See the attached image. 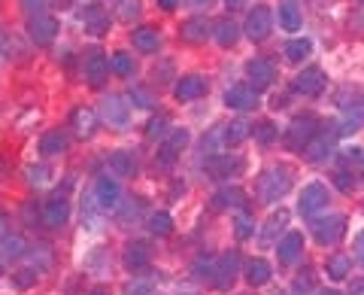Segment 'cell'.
<instances>
[{"label": "cell", "mask_w": 364, "mask_h": 295, "mask_svg": "<svg viewBox=\"0 0 364 295\" xmlns=\"http://www.w3.org/2000/svg\"><path fill=\"white\" fill-rule=\"evenodd\" d=\"M291 177H294V171L289 165H270L267 171H261L255 180V195L264 204L279 201L291 189Z\"/></svg>", "instance_id": "cell-1"}, {"label": "cell", "mask_w": 364, "mask_h": 295, "mask_svg": "<svg viewBox=\"0 0 364 295\" xmlns=\"http://www.w3.org/2000/svg\"><path fill=\"white\" fill-rule=\"evenodd\" d=\"M313 237L322 247H334L340 244V237L346 234V217L343 213H331V217H322V219H313Z\"/></svg>", "instance_id": "cell-2"}, {"label": "cell", "mask_w": 364, "mask_h": 295, "mask_svg": "<svg viewBox=\"0 0 364 295\" xmlns=\"http://www.w3.org/2000/svg\"><path fill=\"white\" fill-rule=\"evenodd\" d=\"M316 125H318V119L310 116V113H306V116L291 119V125L286 128V146H289V150H301L304 152V146L318 134Z\"/></svg>", "instance_id": "cell-3"}, {"label": "cell", "mask_w": 364, "mask_h": 295, "mask_svg": "<svg viewBox=\"0 0 364 295\" xmlns=\"http://www.w3.org/2000/svg\"><path fill=\"white\" fill-rule=\"evenodd\" d=\"M237 274H240V253L231 249V253H225L215 259V271H213V286L215 289H231Z\"/></svg>", "instance_id": "cell-4"}, {"label": "cell", "mask_w": 364, "mask_h": 295, "mask_svg": "<svg viewBox=\"0 0 364 295\" xmlns=\"http://www.w3.org/2000/svg\"><path fill=\"white\" fill-rule=\"evenodd\" d=\"M243 31H246V37L252 43H264L270 37V31H273V9L270 6H255L252 13H249V19H246Z\"/></svg>", "instance_id": "cell-5"}, {"label": "cell", "mask_w": 364, "mask_h": 295, "mask_svg": "<svg viewBox=\"0 0 364 295\" xmlns=\"http://www.w3.org/2000/svg\"><path fill=\"white\" fill-rule=\"evenodd\" d=\"M58 19L49 16V13H43V16H31L28 19V33H31V40L37 43V46H49V43H55V37H58Z\"/></svg>", "instance_id": "cell-6"}, {"label": "cell", "mask_w": 364, "mask_h": 295, "mask_svg": "<svg viewBox=\"0 0 364 295\" xmlns=\"http://www.w3.org/2000/svg\"><path fill=\"white\" fill-rule=\"evenodd\" d=\"M207 174L213 177V180H225V177H237V174H243V167H246V162L240 155H222V152H215V155H210L207 158Z\"/></svg>", "instance_id": "cell-7"}, {"label": "cell", "mask_w": 364, "mask_h": 295, "mask_svg": "<svg viewBox=\"0 0 364 295\" xmlns=\"http://www.w3.org/2000/svg\"><path fill=\"white\" fill-rule=\"evenodd\" d=\"M291 88L304 98H316L325 88V71L322 67H304V71L291 79Z\"/></svg>", "instance_id": "cell-8"}, {"label": "cell", "mask_w": 364, "mask_h": 295, "mask_svg": "<svg viewBox=\"0 0 364 295\" xmlns=\"http://www.w3.org/2000/svg\"><path fill=\"white\" fill-rule=\"evenodd\" d=\"M122 262H124V268H128L131 274H140V271H146V268H149V262H152L149 244H146V241H131V244H124Z\"/></svg>", "instance_id": "cell-9"}, {"label": "cell", "mask_w": 364, "mask_h": 295, "mask_svg": "<svg viewBox=\"0 0 364 295\" xmlns=\"http://www.w3.org/2000/svg\"><path fill=\"white\" fill-rule=\"evenodd\" d=\"M322 207H328V189H325L322 183H310V186H304L301 201H298L301 217H313V213H318Z\"/></svg>", "instance_id": "cell-10"}, {"label": "cell", "mask_w": 364, "mask_h": 295, "mask_svg": "<svg viewBox=\"0 0 364 295\" xmlns=\"http://www.w3.org/2000/svg\"><path fill=\"white\" fill-rule=\"evenodd\" d=\"M95 201L100 210H116L122 204V189L112 177H100L97 186H95Z\"/></svg>", "instance_id": "cell-11"}, {"label": "cell", "mask_w": 364, "mask_h": 295, "mask_svg": "<svg viewBox=\"0 0 364 295\" xmlns=\"http://www.w3.org/2000/svg\"><path fill=\"white\" fill-rule=\"evenodd\" d=\"M173 95H176V100H198V98L207 95V79L200 73L179 76V83L173 86Z\"/></svg>", "instance_id": "cell-12"}, {"label": "cell", "mask_w": 364, "mask_h": 295, "mask_svg": "<svg viewBox=\"0 0 364 295\" xmlns=\"http://www.w3.org/2000/svg\"><path fill=\"white\" fill-rule=\"evenodd\" d=\"M246 76L252 79V88L258 92V88H267L277 79V67L267 58H252V61H246Z\"/></svg>", "instance_id": "cell-13"}, {"label": "cell", "mask_w": 364, "mask_h": 295, "mask_svg": "<svg viewBox=\"0 0 364 295\" xmlns=\"http://www.w3.org/2000/svg\"><path fill=\"white\" fill-rule=\"evenodd\" d=\"M225 104L231 110H255L258 107V92L252 86H231L225 92Z\"/></svg>", "instance_id": "cell-14"}, {"label": "cell", "mask_w": 364, "mask_h": 295, "mask_svg": "<svg viewBox=\"0 0 364 295\" xmlns=\"http://www.w3.org/2000/svg\"><path fill=\"white\" fill-rule=\"evenodd\" d=\"M215 210H246V192L240 186H225L213 195Z\"/></svg>", "instance_id": "cell-15"}, {"label": "cell", "mask_w": 364, "mask_h": 295, "mask_svg": "<svg viewBox=\"0 0 364 295\" xmlns=\"http://www.w3.org/2000/svg\"><path fill=\"white\" fill-rule=\"evenodd\" d=\"M107 76H109V58H107L104 52H91L88 61H85V79H88V86L100 88V86L107 83Z\"/></svg>", "instance_id": "cell-16"}, {"label": "cell", "mask_w": 364, "mask_h": 295, "mask_svg": "<svg viewBox=\"0 0 364 295\" xmlns=\"http://www.w3.org/2000/svg\"><path fill=\"white\" fill-rule=\"evenodd\" d=\"M67 219H70V201L67 198H52L49 204H46V210H43V222L49 225V229L58 232L61 225H67Z\"/></svg>", "instance_id": "cell-17"}, {"label": "cell", "mask_w": 364, "mask_h": 295, "mask_svg": "<svg viewBox=\"0 0 364 295\" xmlns=\"http://www.w3.org/2000/svg\"><path fill=\"white\" fill-rule=\"evenodd\" d=\"M301 253H304V234H301V232H289V234L277 244V256H279L282 265H294Z\"/></svg>", "instance_id": "cell-18"}, {"label": "cell", "mask_w": 364, "mask_h": 295, "mask_svg": "<svg viewBox=\"0 0 364 295\" xmlns=\"http://www.w3.org/2000/svg\"><path fill=\"white\" fill-rule=\"evenodd\" d=\"M331 155H334V138H328V134H322V131H318L316 138L304 146L306 162H328Z\"/></svg>", "instance_id": "cell-19"}, {"label": "cell", "mask_w": 364, "mask_h": 295, "mask_svg": "<svg viewBox=\"0 0 364 295\" xmlns=\"http://www.w3.org/2000/svg\"><path fill=\"white\" fill-rule=\"evenodd\" d=\"M361 128H364V104H349L343 119H340V125H337V134L340 138H349V134H355Z\"/></svg>", "instance_id": "cell-20"}, {"label": "cell", "mask_w": 364, "mask_h": 295, "mask_svg": "<svg viewBox=\"0 0 364 295\" xmlns=\"http://www.w3.org/2000/svg\"><path fill=\"white\" fill-rule=\"evenodd\" d=\"M128 113H131V104H124L119 95H109V98L104 100V119H107L109 125H116V128L128 125Z\"/></svg>", "instance_id": "cell-21"}, {"label": "cell", "mask_w": 364, "mask_h": 295, "mask_svg": "<svg viewBox=\"0 0 364 295\" xmlns=\"http://www.w3.org/2000/svg\"><path fill=\"white\" fill-rule=\"evenodd\" d=\"M82 21H85V31H88V33H95V37H100V33H107V31H109V13H107L104 6H97V4L85 9Z\"/></svg>", "instance_id": "cell-22"}, {"label": "cell", "mask_w": 364, "mask_h": 295, "mask_svg": "<svg viewBox=\"0 0 364 295\" xmlns=\"http://www.w3.org/2000/svg\"><path fill=\"white\" fill-rule=\"evenodd\" d=\"M213 37H215V43H219V46L231 49L234 43L240 40V28H237L234 19H219V21L213 25Z\"/></svg>", "instance_id": "cell-23"}, {"label": "cell", "mask_w": 364, "mask_h": 295, "mask_svg": "<svg viewBox=\"0 0 364 295\" xmlns=\"http://www.w3.org/2000/svg\"><path fill=\"white\" fill-rule=\"evenodd\" d=\"M273 277V268L267 259H249L246 262V283L249 286H264V283H270Z\"/></svg>", "instance_id": "cell-24"}, {"label": "cell", "mask_w": 364, "mask_h": 295, "mask_svg": "<svg viewBox=\"0 0 364 295\" xmlns=\"http://www.w3.org/2000/svg\"><path fill=\"white\" fill-rule=\"evenodd\" d=\"M210 33H213V31H210V25H207V19H188L186 25L179 28V37L186 40V43H195V46H198V43H207Z\"/></svg>", "instance_id": "cell-25"}, {"label": "cell", "mask_w": 364, "mask_h": 295, "mask_svg": "<svg viewBox=\"0 0 364 295\" xmlns=\"http://www.w3.org/2000/svg\"><path fill=\"white\" fill-rule=\"evenodd\" d=\"M95 122H97V116H95V110H88V107H76L70 116V125L79 138H91V134H95Z\"/></svg>", "instance_id": "cell-26"}, {"label": "cell", "mask_w": 364, "mask_h": 295, "mask_svg": "<svg viewBox=\"0 0 364 295\" xmlns=\"http://www.w3.org/2000/svg\"><path fill=\"white\" fill-rule=\"evenodd\" d=\"M279 28L298 31L301 28V6L298 0H279Z\"/></svg>", "instance_id": "cell-27"}, {"label": "cell", "mask_w": 364, "mask_h": 295, "mask_svg": "<svg viewBox=\"0 0 364 295\" xmlns=\"http://www.w3.org/2000/svg\"><path fill=\"white\" fill-rule=\"evenodd\" d=\"M289 225V210H279V213H273V217L267 219V225H264V232H261V244L264 247H270V244H279L277 241V234L282 232Z\"/></svg>", "instance_id": "cell-28"}, {"label": "cell", "mask_w": 364, "mask_h": 295, "mask_svg": "<svg viewBox=\"0 0 364 295\" xmlns=\"http://www.w3.org/2000/svg\"><path fill=\"white\" fill-rule=\"evenodd\" d=\"M109 171H112V177H134V174H136L134 155L124 152V150L112 152V155H109Z\"/></svg>", "instance_id": "cell-29"}, {"label": "cell", "mask_w": 364, "mask_h": 295, "mask_svg": "<svg viewBox=\"0 0 364 295\" xmlns=\"http://www.w3.org/2000/svg\"><path fill=\"white\" fill-rule=\"evenodd\" d=\"M249 134H252V125L249 122H243V119H237V122H231V125H225V131H222V140H225V146H240Z\"/></svg>", "instance_id": "cell-30"}, {"label": "cell", "mask_w": 364, "mask_h": 295, "mask_svg": "<svg viewBox=\"0 0 364 295\" xmlns=\"http://www.w3.org/2000/svg\"><path fill=\"white\" fill-rule=\"evenodd\" d=\"M67 150V134L64 131H46L43 138H40V152L43 155H58V152H64Z\"/></svg>", "instance_id": "cell-31"}, {"label": "cell", "mask_w": 364, "mask_h": 295, "mask_svg": "<svg viewBox=\"0 0 364 295\" xmlns=\"http://www.w3.org/2000/svg\"><path fill=\"white\" fill-rule=\"evenodd\" d=\"M131 40H134V49H140V52H158V31L149 28V25L136 28L131 33Z\"/></svg>", "instance_id": "cell-32"}, {"label": "cell", "mask_w": 364, "mask_h": 295, "mask_svg": "<svg viewBox=\"0 0 364 295\" xmlns=\"http://www.w3.org/2000/svg\"><path fill=\"white\" fill-rule=\"evenodd\" d=\"M325 271H328V277H331V280H346V277H349V271H352L349 256H343V253H334V256H328Z\"/></svg>", "instance_id": "cell-33"}, {"label": "cell", "mask_w": 364, "mask_h": 295, "mask_svg": "<svg viewBox=\"0 0 364 295\" xmlns=\"http://www.w3.org/2000/svg\"><path fill=\"white\" fill-rule=\"evenodd\" d=\"M282 52H286V58H289L291 64H301V61L306 58V55L313 52V43L306 40V37H298V40H289V43H286V49H282Z\"/></svg>", "instance_id": "cell-34"}, {"label": "cell", "mask_w": 364, "mask_h": 295, "mask_svg": "<svg viewBox=\"0 0 364 295\" xmlns=\"http://www.w3.org/2000/svg\"><path fill=\"white\" fill-rule=\"evenodd\" d=\"M109 71L112 73H119V76H134V71H136V64H134V55H128V52H112V58H109Z\"/></svg>", "instance_id": "cell-35"}, {"label": "cell", "mask_w": 364, "mask_h": 295, "mask_svg": "<svg viewBox=\"0 0 364 295\" xmlns=\"http://www.w3.org/2000/svg\"><path fill=\"white\" fill-rule=\"evenodd\" d=\"M140 210H143V201L131 198V201H122V204H119V207H116V217H119L122 225H131V222L140 219Z\"/></svg>", "instance_id": "cell-36"}, {"label": "cell", "mask_w": 364, "mask_h": 295, "mask_svg": "<svg viewBox=\"0 0 364 295\" xmlns=\"http://www.w3.org/2000/svg\"><path fill=\"white\" fill-rule=\"evenodd\" d=\"M149 232L158 234V237H167L170 232H173V217H170V213H164V210L152 213V217H149Z\"/></svg>", "instance_id": "cell-37"}, {"label": "cell", "mask_w": 364, "mask_h": 295, "mask_svg": "<svg viewBox=\"0 0 364 295\" xmlns=\"http://www.w3.org/2000/svg\"><path fill=\"white\" fill-rule=\"evenodd\" d=\"M170 134V119L167 116H155L149 125H146V138L149 140H161Z\"/></svg>", "instance_id": "cell-38"}, {"label": "cell", "mask_w": 364, "mask_h": 295, "mask_svg": "<svg viewBox=\"0 0 364 295\" xmlns=\"http://www.w3.org/2000/svg\"><path fill=\"white\" fill-rule=\"evenodd\" d=\"M252 134L258 143H273L277 140V125H273L270 119H261L258 125H252Z\"/></svg>", "instance_id": "cell-39"}, {"label": "cell", "mask_w": 364, "mask_h": 295, "mask_svg": "<svg viewBox=\"0 0 364 295\" xmlns=\"http://www.w3.org/2000/svg\"><path fill=\"white\" fill-rule=\"evenodd\" d=\"M186 143H188V131L186 128H173V131L167 134V140H164V146H170L173 152H179Z\"/></svg>", "instance_id": "cell-40"}, {"label": "cell", "mask_w": 364, "mask_h": 295, "mask_svg": "<svg viewBox=\"0 0 364 295\" xmlns=\"http://www.w3.org/2000/svg\"><path fill=\"white\" fill-rule=\"evenodd\" d=\"M13 283H16L18 289H31L33 283H37V274H33L31 268H18L16 274H13Z\"/></svg>", "instance_id": "cell-41"}, {"label": "cell", "mask_w": 364, "mask_h": 295, "mask_svg": "<svg viewBox=\"0 0 364 295\" xmlns=\"http://www.w3.org/2000/svg\"><path fill=\"white\" fill-rule=\"evenodd\" d=\"M21 6L28 16H43L49 6H55V0H21Z\"/></svg>", "instance_id": "cell-42"}, {"label": "cell", "mask_w": 364, "mask_h": 295, "mask_svg": "<svg viewBox=\"0 0 364 295\" xmlns=\"http://www.w3.org/2000/svg\"><path fill=\"white\" fill-rule=\"evenodd\" d=\"M82 222L88 225V229H97V222H100V207H97V201H95V204H85V207H82Z\"/></svg>", "instance_id": "cell-43"}, {"label": "cell", "mask_w": 364, "mask_h": 295, "mask_svg": "<svg viewBox=\"0 0 364 295\" xmlns=\"http://www.w3.org/2000/svg\"><path fill=\"white\" fill-rule=\"evenodd\" d=\"M4 249H6V256H9V259H13V256H21V253H25V241H21L18 234L4 237Z\"/></svg>", "instance_id": "cell-44"}, {"label": "cell", "mask_w": 364, "mask_h": 295, "mask_svg": "<svg viewBox=\"0 0 364 295\" xmlns=\"http://www.w3.org/2000/svg\"><path fill=\"white\" fill-rule=\"evenodd\" d=\"M234 232H237V237H240V241H246V237L252 234V219H249L243 210H240V217H237V222H234Z\"/></svg>", "instance_id": "cell-45"}, {"label": "cell", "mask_w": 364, "mask_h": 295, "mask_svg": "<svg viewBox=\"0 0 364 295\" xmlns=\"http://www.w3.org/2000/svg\"><path fill=\"white\" fill-rule=\"evenodd\" d=\"M316 286V277H313V271H301V277L294 280V292H310Z\"/></svg>", "instance_id": "cell-46"}, {"label": "cell", "mask_w": 364, "mask_h": 295, "mask_svg": "<svg viewBox=\"0 0 364 295\" xmlns=\"http://www.w3.org/2000/svg\"><path fill=\"white\" fill-rule=\"evenodd\" d=\"M119 16L122 19H134L136 13H140V0H119Z\"/></svg>", "instance_id": "cell-47"}, {"label": "cell", "mask_w": 364, "mask_h": 295, "mask_svg": "<svg viewBox=\"0 0 364 295\" xmlns=\"http://www.w3.org/2000/svg\"><path fill=\"white\" fill-rule=\"evenodd\" d=\"M28 177H31V183H46V180H49V167L46 165H31Z\"/></svg>", "instance_id": "cell-48"}, {"label": "cell", "mask_w": 364, "mask_h": 295, "mask_svg": "<svg viewBox=\"0 0 364 295\" xmlns=\"http://www.w3.org/2000/svg\"><path fill=\"white\" fill-rule=\"evenodd\" d=\"M131 100H134L136 107H143V110L155 104V100H152V95H149V92H143V88H134V92H131Z\"/></svg>", "instance_id": "cell-49"}, {"label": "cell", "mask_w": 364, "mask_h": 295, "mask_svg": "<svg viewBox=\"0 0 364 295\" xmlns=\"http://www.w3.org/2000/svg\"><path fill=\"white\" fill-rule=\"evenodd\" d=\"M334 183H337L340 192H352V189H355V180H352L346 171H337L334 174Z\"/></svg>", "instance_id": "cell-50"}, {"label": "cell", "mask_w": 364, "mask_h": 295, "mask_svg": "<svg viewBox=\"0 0 364 295\" xmlns=\"http://www.w3.org/2000/svg\"><path fill=\"white\" fill-rule=\"evenodd\" d=\"M124 295H149V283H134V286L124 289Z\"/></svg>", "instance_id": "cell-51"}, {"label": "cell", "mask_w": 364, "mask_h": 295, "mask_svg": "<svg viewBox=\"0 0 364 295\" xmlns=\"http://www.w3.org/2000/svg\"><path fill=\"white\" fill-rule=\"evenodd\" d=\"M186 4H188L191 9H210V6H213V0H186Z\"/></svg>", "instance_id": "cell-52"}, {"label": "cell", "mask_w": 364, "mask_h": 295, "mask_svg": "<svg viewBox=\"0 0 364 295\" xmlns=\"http://www.w3.org/2000/svg\"><path fill=\"white\" fill-rule=\"evenodd\" d=\"M355 249H358V253H355V256H358V262L364 265V234H361L358 241H355Z\"/></svg>", "instance_id": "cell-53"}, {"label": "cell", "mask_w": 364, "mask_h": 295, "mask_svg": "<svg viewBox=\"0 0 364 295\" xmlns=\"http://www.w3.org/2000/svg\"><path fill=\"white\" fill-rule=\"evenodd\" d=\"M158 6L167 9V13H170V9H176V6H179V0H158Z\"/></svg>", "instance_id": "cell-54"}, {"label": "cell", "mask_w": 364, "mask_h": 295, "mask_svg": "<svg viewBox=\"0 0 364 295\" xmlns=\"http://www.w3.org/2000/svg\"><path fill=\"white\" fill-rule=\"evenodd\" d=\"M225 6H228V9H243L246 0H225Z\"/></svg>", "instance_id": "cell-55"}, {"label": "cell", "mask_w": 364, "mask_h": 295, "mask_svg": "<svg viewBox=\"0 0 364 295\" xmlns=\"http://www.w3.org/2000/svg\"><path fill=\"white\" fill-rule=\"evenodd\" d=\"M273 110H282V107H286V95H277V98H273V104H270Z\"/></svg>", "instance_id": "cell-56"}, {"label": "cell", "mask_w": 364, "mask_h": 295, "mask_svg": "<svg viewBox=\"0 0 364 295\" xmlns=\"http://www.w3.org/2000/svg\"><path fill=\"white\" fill-rule=\"evenodd\" d=\"M85 295H109V289L107 286H95V289H88Z\"/></svg>", "instance_id": "cell-57"}, {"label": "cell", "mask_w": 364, "mask_h": 295, "mask_svg": "<svg viewBox=\"0 0 364 295\" xmlns=\"http://www.w3.org/2000/svg\"><path fill=\"white\" fill-rule=\"evenodd\" d=\"M352 295H364V280H358V283H352Z\"/></svg>", "instance_id": "cell-58"}, {"label": "cell", "mask_w": 364, "mask_h": 295, "mask_svg": "<svg viewBox=\"0 0 364 295\" xmlns=\"http://www.w3.org/2000/svg\"><path fill=\"white\" fill-rule=\"evenodd\" d=\"M4 225H6V213L0 210V234H4Z\"/></svg>", "instance_id": "cell-59"}, {"label": "cell", "mask_w": 364, "mask_h": 295, "mask_svg": "<svg viewBox=\"0 0 364 295\" xmlns=\"http://www.w3.org/2000/svg\"><path fill=\"white\" fill-rule=\"evenodd\" d=\"M318 295H340V292H328V289H325V292H318Z\"/></svg>", "instance_id": "cell-60"}, {"label": "cell", "mask_w": 364, "mask_h": 295, "mask_svg": "<svg viewBox=\"0 0 364 295\" xmlns=\"http://www.w3.org/2000/svg\"><path fill=\"white\" fill-rule=\"evenodd\" d=\"M0 274H4V262H0Z\"/></svg>", "instance_id": "cell-61"}, {"label": "cell", "mask_w": 364, "mask_h": 295, "mask_svg": "<svg viewBox=\"0 0 364 295\" xmlns=\"http://www.w3.org/2000/svg\"><path fill=\"white\" fill-rule=\"evenodd\" d=\"M361 162H364V150H361Z\"/></svg>", "instance_id": "cell-62"}, {"label": "cell", "mask_w": 364, "mask_h": 295, "mask_svg": "<svg viewBox=\"0 0 364 295\" xmlns=\"http://www.w3.org/2000/svg\"><path fill=\"white\" fill-rule=\"evenodd\" d=\"M279 295H282V292H279Z\"/></svg>", "instance_id": "cell-63"}]
</instances>
